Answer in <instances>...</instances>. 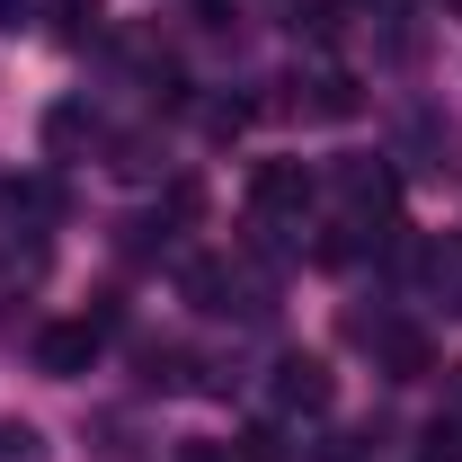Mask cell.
Returning a JSON list of instances; mask_svg holds the SVG:
<instances>
[{
  "instance_id": "obj_1",
  "label": "cell",
  "mask_w": 462,
  "mask_h": 462,
  "mask_svg": "<svg viewBox=\"0 0 462 462\" xmlns=\"http://www.w3.org/2000/svg\"><path fill=\"white\" fill-rule=\"evenodd\" d=\"M267 392H276L285 418H329V409H338V374H329L320 356H276V383H267Z\"/></svg>"
},
{
  "instance_id": "obj_2",
  "label": "cell",
  "mask_w": 462,
  "mask_h": 462,
  "mask_svg": "<svg viewBox=\"0 0 462 462\" xmlns=\"http://www.w3.org/2000/svg\"><path fill=\"white\" fill-rule=\"evenodd\" d=\"M98 320H45L36 329V374H54V383H80L89 365H98Z\"/></svg>"
},
{
  "instance_id": "obj_3",
  "label": "cell",
  "mask_w": 462,
  "mask_h": 462,
  "mask_svg": "<svg viewBox=\"0 0 462 462\" xmlns=\"http://www.w3.org/2000/svg\"><path fill=\"white\" fill-rule=\"evenodd\" d=\"M302 205H311V170H302V161H258L249 214H258V223H285V214H302Z\"/></svg>"
},
{
  "instance_id": "obj_4",
  "label": "cell",
  "mask_w": 462,
  "mask_h": 462,
  "mask_svg": "<svg viewBox=\"0 0 462 462\" xmlns=\"http://www.w3.org/2000/svg\"><path fill=\"white\" fill-rule=\"evenodd\" d=\"M338 196L356 205V214H374V223L392 231V205H401V170H392V161H346V170H338Z\"/></svg>"
},
{
  "instance_id": "obj_5",
  "label": "cell",
  "mask_w": 462,
  "mask_h": 462,
  "mask_svg": "<svg viewBox=\"0 0 462 462\" xmlns=\"http://www.w3.org/2000/svg\"><path fill=\"white\" fill-rule=\"evenodd\" d=\"M356 107H365V98H356L346 71H311V80H293V116H311V125H346Z\"/></svg>"
},
{
  "instance_id": "obj_6",
  "label": "cell",
  "mask_w": 462,
  "mask_h": 462,
  "mask_svg": "<svg viewBox=\"0 0 462 462\" xmlns=\"http://www.w3.org/2000/svg\"><path fill=\"white\" fill-rule=\"evenodd\" d=\"M409 267H418V285L436 293L445 311H462V240H418Z\"/></svg>"
},
{
  "instance_id": "obj_7",
  "label": "cell",
  "mask_w": 462,
  "mask_h": 462,
  "mask_svg": "<svg viewBox=\"0 0 462 462\" xmlns=\"http://www.w3.org/2000/svg\"><path fill=\"white\" fill-rule=\"evenodd\" d=\"M178 285H187L196 311H231V302H240V276H231L223 258H187V267H178ZM240 311H249V302H240Z\"/></svg>"
},
{
  "instance_id": "obj_8",
  "label": "cell",
  "mask_w": 462,
  "mask_h": 462,
  "mask_svg": "<svg viewBox=\"0 0 462 462\" xmlns=\"http://www.w3.org/2000/svg\"><path fill=\"white\" fill-rule=\"evenodd\" d=\"M383 374H392V383H418V374H427V338H418V329H383Z\"/></svg>"
},
{
  "instance_id": "obj_9",
  "label": "cell",
  "mask_w": 462,
  "mask_h": 462,
  "mask_svg": "<svg viewBox=\"0 0 462 462\" xmlns=\"http://www.w3.org/2000/svg\"><path fill=\"white\" fill-rule=\"evenodd\" d=\"M249 98H214V107H205V134H214V143H231V134H240V125H249Z\"/></svg>"
},
{
  "instance_id": "obj_10",
  "label": "cell",
  "mask_w": 462,
  "mask_h": 462,
  "mask_svg": "<svg viewBox=\"0 0 462 462\" xmlns=\"http://www.w3.org/2000/svg\"><path fill=\"white\" fill-rule=\"evenodd\" d=\"M0 462H36V427L27 418H0Z\"/></svg>"
},
{
  "instance_id": "obj_11",
  "label": "cell",
  "mask_w": 462,
  "mask_h": 462,
  "mask_svg": "<svg viewBox=\"0 0 462 462\" xmlns=\"http://www.w3.org/2000/svg\"><path fill=\"white\" fill-rule=\"evenodd\" d=\"M346 0H302V18H293V27H311V36H338L346 18H338Z\"/></svg>"
},
{
  "instance_id": "obj_12",
  "label": "cell",
  "mask_w": 462,
  "mask_h": 462,
  "mask_svg": "<svg viewBox=\"0 0 462 462\" xmlns=\"http://www.w3.org/2000/svg\"><path fill=\"white\" fill-rule=\"evenodd\" d=\"M178 462H240L231 445H178Z\"/></svg>"
},
{
  "instance_id": "obj_13",
  "label": "cell",
  "mask_w": 462,
  "mask_h": 462,
  "mask_svg": "<svg viewBox=\"0 0 462 462\" xmlns=\"http://www.w3.org/2000/svg\"><path fill=\"white\" fill-rule=\"evenodd\" d=\"M445 9H462V0H445Z\"/></svg>"
}]
</instances>
